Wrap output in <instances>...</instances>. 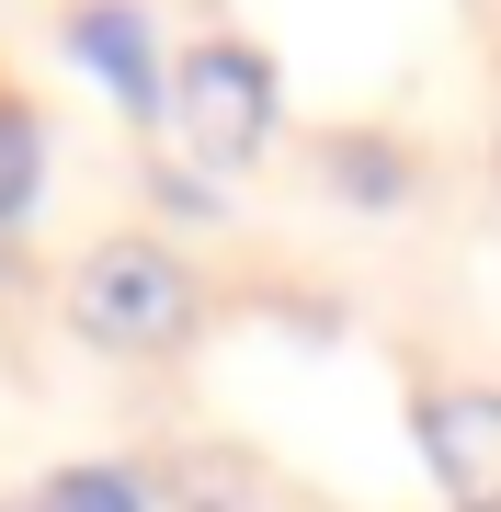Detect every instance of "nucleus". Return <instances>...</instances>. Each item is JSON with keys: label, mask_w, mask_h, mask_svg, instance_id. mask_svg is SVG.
Returning a JSON list of instances; mask_svg holds the SVG:
<instances>
[{"label": "nucleus", "mask_w": 501, "mask_h": 512, "mask_svg": "<svg viewBox=\"0 0 501 512\" xmlns=\"http://www.w3.org/2000/svg\"><path fill=\"white\" fill-rule=\"evenodd\" d=\"M12 512H46V501H12Z\"/></svg>", "instance_id": "6e6552de"}, {"label": "nucleus", "mask_w": 501, "mask_h": 512, "mask_svg": "<svg viewBox=\"0 0 501 512\" xmlns=\"http://www.w3.org/2000/svg\"><path fill=\"white\" fill-rule=\"evenodd\" d=\"M35 501L46 512H149V478H137V467H57Z\"/></svg>", "instance_id": "39448f33"}, {"label": "nucleus", "mask_w": 501, "mask_h": 512, "mask_svg": "<svg viewBox=\"0 0 501 512\" xmlns=\"http://www.w3.org/2000/svg\"><path fill=\"white\" fill-rule=\"evenodd\" d=\"M171 126H183L194 160L240 171L262 137H274V69H262L251 46H194L183 69H171Z\"/></svg>", "instance_id": "f03ea898"}, {"label": "nucleus", "mask_w": 501, "mask_h": 512, "mask_svg": "<svg viewBox=\"0 0 501 512\" xmlns=\"http://www.w3.org/2000/svg\"><path fill=\"white\" fill-rule=\"evenodd\" d=\"M422 456L456 490V512H501V399H490V387L422 399Z\"/></svg>", "instance_id": "7ed1b4c3"}, {"label": "nucleus", "mask_w": 501, "mask_h": 512, "mask_svg": "<svg viewBox=\"0 0 501 512\" xmlns=\"http://www.w3.org/2000/svg\"><path fill=\"white\" fill-rule=\"evenodd\" d=\"M23 194H35V126H23V114H0V217H12Z\"/></svg>", "instance_id": "423d86ee"}, {"label": "nucleus", "mask_w": 501, "mask_h": 512, "mask_svg": "<svg viewBox=\"0 0 501 512\" xmlns=\"http://www.w3.org/2000/svg\"><path fill=\"white\" fill-rule=\"evenodd\" d=\"M69 57L103 69V92L126 103V114H160L171 103V80H160V57H149V12H126V0H92V12L69 23Z\"/></svg>", "instance_id": "20e7f679"}, {"label": "nucleus", "mask_w": 501, "mask_h": 512, "mask_svg": "<svg viewBox=\"0 0 501 512\" xmlns=\"http://www.w3.org/2000/svg\"><path fill=\"white\" fill-rule=\"evenodd\" d=\"M342 183H365V194H399V160H388V148H342Z\"/></svg>", "instance_id": "0eeeda50"}, {"label": "nucleus", "mask_w": 501, "mask_h": 512, "mask_svg": "<svg viewBox=\"0 0 501 512\" xmlns=\"http://www.w3.org/2000/svg\"><path fill=\"white\" fill-rule=\"evenodd\" d=\"M183 319H194V285H183V262L160 251V239H103L92 262H80V330L114 353H160V342H183Z\"/></svg>", "instance_id": "f257e3e1"}]
</instances>
